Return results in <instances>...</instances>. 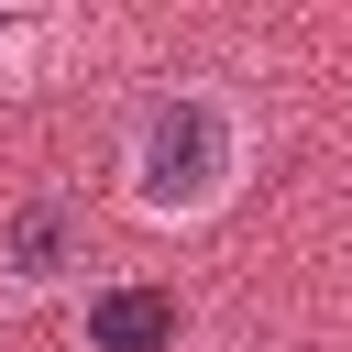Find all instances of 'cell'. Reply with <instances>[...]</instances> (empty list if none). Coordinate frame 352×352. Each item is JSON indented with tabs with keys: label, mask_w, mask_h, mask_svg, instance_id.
<instances>
[{
	"label": "cell",
	"mask_w": 352,
	"mask_h": 352,
	"mask_svg": "<svg viewBox=\"0 0 352 352\" xmlns=\"http://www.w3.org/2000/svg\"><path fill=\"white\" fill-rule=\"evenodd\" d=\"M220 176H231V110L198 99V88L154 99L143 132H132V187H143V209H198V198H220Z\"/></svg>",
	"instance_id": "obj_1"
},
{
	"label": "cell",
	"mask_w": 352,
	"mask_h": 352,
	"mask_svg": "<svg viewBox=\"0 0 352 352\" xmlns=\"http://www.w3.org/2000/svg\"><path fill=\"white\" fill-rule=\"evenodd\" d=\"M88 341L99 352H165L176 341V297L165 286H99L88 297Z\"/></svg>",
	"instance_id": "obj_2"
},
{
	"label": "cell",
	"mask_w": 352,
	"mask_h": 352,
	"mask_svg": "<svg viewBox=\"0 0 352 352\" xmlns=\"http://www.w3.org/2000/svg\"><path fill=\"white\" fill-rule=\"evenodd\" d=\"M0 253H11V275H55V264L77 253V209H66V198L11 209V242H0Z\"/></svg>",
	"instance_id": "obj_3"
}]
</instances>
